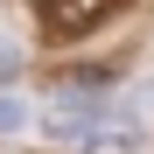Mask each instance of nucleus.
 I'll return each instance as SVG.
<instances>
[{
  "mask_svg": "<svg viewBox=\"0 0 154 154\" xmlns=\"http://www.w3.org/2000/svg\"><path fill=\"white\" fill-rule=\"evenodd\" d=\"M133 7V0H42V35L49 42H84Z\"/></svg>",
  "mask_w": 154,
  "mask_h": 154,
  "instance_id": "obj_1",
  "label": "nucleus"
}]
</instances>
